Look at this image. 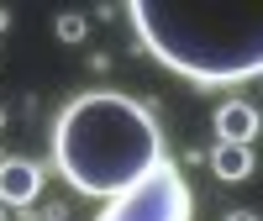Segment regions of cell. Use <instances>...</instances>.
Masks as SVG:
<instances>
[{"mask_svg": "<svg viewBox=\"0 0 263 221\" xmlns=\"http://www.w3.org/2000/svg\"><path fill=\"white\" fill-rule=\"evenodd\" d=\"M53 163L69 190L116 200L163 163L158 116L121 90H84L53 121Z\"/></svg>", "mask_w": 263, "mask_h": 221, "instance_id": "cell-1", "label": "cell"}, {"mask_svg": "<svg viewBox=\"0 0 263 221\" xmlns=\"http://www.w3.org/2000/svg\"><path fill=\"white\" fill-rule=\"evenodd\" d=\"M126 16L142 48L190 84L263 79V0H237V6L132 0Z\"/></svg>", "mask_w": 263, "mask_h": 221, "instance_id": "cell-2", "label": "cell"}, {"mask_svg": "<svg viewBox=\"0 0 263 221\" xmlns=\"http://www.w3.org/2000/svg\"><path fill=\"white\" fill-rule=\"evenodd\" d=\"M190 211H195V195L184 185V174L174 158H163L137 190L105 200V211L95 221H190Z\"/></svg>", "mask_w": 263, "mask_h": 221, "instance_id": "cell-3", "label": "cell"}, {"mask_svg": "<svg viewBox=\"0 0 263 221\" xmlns=\"http://www.w3.org/2000/svg\"><path fill=\"white\" fill-rule=\"evenodd\" d=\"M42 179H48V169H42V163H32V158H0V206H6V211L37 206Z\"/></svg>", "mask_w": 263, "mask_h": 221, "instance_id": "cell-4", "label": "cell"}, {"mask_svg": "<svg viewBox=\"0 0 263 221\" xmlns=\"http://www.w3.org/2000/svg\"><path fill=\"white\" fill-rule=\"evenodd\" d=\"M216 142H232V148H253V137L263 132V116H258V105L253 100H221L216 105Z\"/></svg>", "mask_w": 263, "mask_h": 221, "instance_id": "cell-5", "label": "cell"}, {"mask_svg": "<svg viewBox=\"0 0 263 221\" xmlns=\"http://www.w3.org/2000/svg\"><path fill=\"white\" fill-rule=\"evenodd\" d=\"M253 169H258L253 148H232V142H216V148H211V174H216L221 185H242V179H253Z\"/></svg>", "mask_w": 263, "mask_h": 221, "instance_id": "cell-6", "label": "cell"}, {"mask_svg": "<svg viewBox=\"0 0 263 221\" xmlns=\"http://www.w3.org/2000/svg\"><path fill=\"white\" fill-rule=\"evenodd\" d=\"M53 37L63 42V48H79V42H84V37H90V21H84L79 11H63V16L53 21Z\"/></svg>", "mask_w": 263, "mask_h": 221, "instance_id": "cell-7", "label": "cell"}, {"mask_svg": "<svg viewBox=\"0 0 263 221\" xmlns=\"http://www.w3.org/2000/svg\"><path fill=\"white\" fill-rule=\"evenodd\" d=\"M42 221H69V206L53 200V206H42Z\"/></svg>", "mask_w": 263, "mask_h": 221, "instance_id": "cell-8", "label": "cell"}, {"mask_svg": "<svg viewBox=\"0 0 263 221\" xmlns=\"http://www.w3.org/2000/svg\"><path fill=\"white\" fill-rule=\"evenodd\" d=\"M11 221H42V211H37V206H27V211H11Z\"/></svg>", "mask_w": 263, "mask_h": 221, "instance_id": "cell-9", "label": "cell"}, {"mask_svg": "<svg viewBox=\"0 0 263 221\" xmlns=\"http://www.w3.org/2000/svg\"><path fill=\"white\" fill-rule=\"evenodd\" d=\"M227 221H263L258 211H227Z\"/></svg>", "mask_w": 263, "mask_h": 221, "instance_id": "cell-10", "label": "cell"}, {"mask_svg": "<svg viewBox=\"0 0 263 221\" xmlns=\"http://www.w3.org/2000/svg\"><path fill=\"white\" fill-rule=\"evenodd\" d=\"M6 27H11V11H6V6H0V37H6Z\"/></svg>", "mask_w": 263, "mask_h": 221, "instance_id": "cell-11", "label": "cell"}, {"mask_svg": "<svg viewBox=\"0 0 263 221\" xmlns=\"http://www.w3.org/2000/svg\"><path fill=\"white\" fill-rule=\"evenodd\" d=\"M6 121H11V110H6V105H0V132H6Z\"/></svg>", "mask_w": 263, "mask_h": 221, "instance_id": "cell-12", "label": "cell"}, {"mask_svg": "<svg viewBox=\"0 0 263 221\" xmlns=\"http://www.w3.org/2000/svg\"><path fill=\"white\" fill-rule=\"evenodd\" d=\"M0 221H11V211H6V206H0Z\"/></svg>", "mask_w": 263, "mask_h": 221, "instance_id": "cell-13", "label": "cell"}]
</instances>
